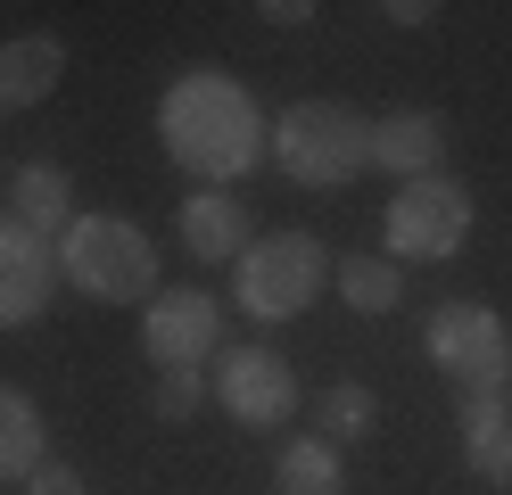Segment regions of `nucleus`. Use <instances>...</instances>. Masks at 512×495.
Here are the masks:
<instances>
[{"mask_svg": "<svg viewBox=\"0 0 512 495\" xmlns=\"http://www.w3.org/2000/svg\"><path fill=\"white\" fill-rule=\"evenodd\" d=\"M199 405H207V372H157V396H149L157 421H190Z\"/></svg>", "mask_w": 512, "mask_h": 495, "instance_id": "obj_19", "label": "nucleus"}, {"mask_svg": "<svg viewBox=\"0 0 512 495\" xmlns=\"http://www.w3.org/2000/svg\"><path fill=\"white\" fill-rule=\"evenodd\" d=\"M471 190L455 174H422V182H397L389 198V264H446V256H463L471 240Z\"/></svg>", "mask_w": 512, "mask_h": 495, "instance_id": "obj_6", "label": "nucleus"}, {"mask_svg": "<svg viewBox=\"0 0 512 495\" xmlns=\"http://www.w3.org/2000/svg\"><path fill=\"white\" fill-rule=\"evenodd\" d=\"M372 421H380V396H372L364 380H331V388H323V438H331V446L372 438Z\"/></svg>", "mask_w": 512, "mask_h": 495, "instance_id": "obj_17", "label": "nucleus"}, {"mask_svg": "<svg viewBox=\"0 0 512 495\" xmlns=\"http://www.w3.org/2000/svg\"><path fill=\"white\" fill-rule=\"evenodd\" d=\"M141 347H149L157 372H199L223 347V306L207 289H157L141 306Z\"/></svg>", "mask_w": 512, "mask_h": 495, "instance_id": "obj_8", "label": "nucleus"}, {"mask_svg": "<svg viewBox=\"0 0 512 495\" xmlns=\"http://www.w3.org/2000/svg\"><path fill=\"white\" fill-rule=\"evenodd\" d=\"M273 495H347V462H339V446L323 438V429H314V438H290V446H281Z\"/></svg>", "mask_w": 512, "mask_h": 495, "instance_id": "obj_15", "label": "nucleus"}, {"mask_svg": "<svg viewBox=\"0 0 512 495\" xmlns=\"http://www.w3.org/2000/svg\"><path fill=\"white\" fill-rule=\"evenodd\" d=\"M58 281H75L91 306H149L157 297V240L133 215H75L58 240Z\"/></svg>", "mask_w": 512, "mask_h": 495, "instance_id": "obj_3", "label": "nucleus"}, {"mask_svg": "<svg viewBox=\"0 0 512 495\" xmlns=\"http://www.w3.org/2000/svg\"><path fill=\"white\" fill-rule=\"evenodd\" d=\"M67 75V42L58 33H17V42H0V116H25L42 108Z\"/></svg>", "mask_w": 512, "mask_h": 495, "instance_id": "obj_12", "label": "nucleus"}, {"mask_svg": "<svg viewBox=\"0 0 512 495\" xmlns=\"http://www.w3.org/2000/svg\"><path fill=\"white\" fill-rule=\"evenodd\" d=\"M265 157L298 190H347L356 174H372V116L347 108V99H298V108L273 116Z\"/></svg>", "mask_w": 512, "mask_h": 495, "instance_id": "obj_2", "label": "nucleus"}, {"mask_svg": "<svg viewBox=\"0 0 512 495\" xmlns=\"http://www.w3.org/2000/svg\"><path fill=\"white\" fill-rule=\"evenodd\" d=\"M174 231H182V248L199 264H240V248L256 240V215L240 207L232 190H190L174 207Z\"/></svg>", "mask_w": 512, "mask_h": 495, "instance_id": "obj_10", "label": "nucleus"}, {"mask_svg": "<svg viewBox=\"0 0 512 495\" xmlns=\"http://www.w3.org/2000/svg\"><path fill=\"white\" fill-rule=\"evenodd\" d=\"M331 273H339V256L314 231H256L232 264V306L248 322H298L331 289Z\"/></svg>", "mask_w": 512, "mask_h": 495, "instance_id": "obj_4", "label": "nucleus"}, {"mask_svg": "<svg viewBox=\"0 0 512 495\" xmlns=\"http://www.w3.org/2000/svg\"><path fill=\"white\" fill-rule=\"evenodd\" d=\"M42 454H50V438H42V405H34L17 380H0V479L25 487Z\"/></svg>", "mask_w": 512, "mask_h": 495, "instance_id": "obj_14", "label": "nucleus"}, {"mask_svg": "<svg viewBox=\"0 0 512 495\" xmlns=\"http://www.w3.org/2000/svg\"><path fill=\"white\" fill-rule=\"evenodd\" d=\"M9 215H17L25 231H42V240H67V223H75L67 165H58V157H25L17 174H9Z\"/></svg>", "mask_w": 512, "mask_h": 495, "instance_id": "obj_13", "label": "nucleus"}, {"mask_svg": "<svg viewBox=\"0 0 512 495\" xmlns=\"http://www.w3.org/2000/svg\"><path fill=\"white\" fill-rule=\"evenodd\" d=\"M438 157H446V116L438 108H389L372 124V165L380 174L422 182V174H438Z\"/></svg>", "mask_w": 512, "mask_h": 495, "instance_id": "obj_11", "label": "nucleus"}, {"mask_svg": "<svg viewBox=\"0 0 512 495\" xmlns=\"http://www.w3.org/2000/svg\"><path fill=\"white\" fill-rule=\"evenodd\" d=\"M331 289H339L356 314H397V297H405V273H397L389 256H339Z\"/></svg>", "mask_w": 512, "mask_h": 495, "instance_id": "obj_16", "label": "nucleus"}, {"mask_svg": "<svg viewBox=\"0 0 512 495\" xmlns=\"http://www.w3.org/2000/svg\"><path fill=\"white\" fill-rule=\"evenodd\" d=\"M463 462H471V479H512V413L504 421H471L463 429Z\"/></svg>", "mask_w": 512, "mask_h": 495, "instance_id": "obj_18", "label": "nucleus"}, {"mask_svg": "<svg viewBox=\"0 0 512 495\" xmlns=\"http://www.w3.org/2000/svg\"><path fill=\"white\" fill-rule=\"evenodd\" d=\"M256 17L265 25H306V17H323L314 0H256Z\"/></svg>", "mask_w": 512, "mask_h": 495, "instance_id": "obj_21", "label": "nucleus"}, {"mask_svg": "<svg viewBox=\"0 0 512 495\" xmlns=\"http://www.w3.org/2000/svg\"><path fill=\"white\" fill-rule=\"evenodd\" d=\"M25 495H83V471H75V462H58V454H42L34 479H25Z\"/></svg>", "mask_w": 512, "mask_h": 495, "instance_id": "obj_20", "label": "nucleus"}, {"mask_svg": "<svg viewBox=\"0 0 512 495\" xmlns=\"http://www.w3.org/2000/svg\"><path fill=\"white\" fill-rule=\"evenodd\" d=\"M422 347L455 396H479V388H512V330L488 297H446V306L422 322Z\"/></svg>", "mask_w": 512, "mask_h": 495, "instance_id": "obj_5", "label": "nucleus"}, {"mask_svg": "<svg viewBox=\"0 0 512 495\" xmlns=\"http://www.w3.org/2000/svg\"><path fill=\"white\" fill-rule=\"evenodd\" d=\"M157 141H166V157L199 190H232L240 174H256L273 124H265V108H256V91L240 75H223V66H182V75L157 91Z\"/></svg>", "mask_w": 512, "mask_h": 495, "instance_id": "obj_1", "label": "nucleus"}, {"mask_svg": "<svg viewBox=\"0 0 512 495\" xmlns=\"http://www.w3.org/2000/svg\"><path fill=\"white\" fill-rule=\"evenodd\" d=\"M207 388L240 429H256V438L298 413V372H290L281 347H215V380Z\"/></svg>", "mask_w": 512, "mask_h": 495, "instance_id": "obj_7", "label": "nucleus"}, {"mask_svg": "<svg viewBox=\"0 0 512 495\" xmlns=\"http://www.w3.org/2000/svg\"><path fill=\"white\" fill-rule=\"evenodd\" d=\"M380 17H389V25H430L438 9H430V0H389V9H380Z\"/></svg>", "mask_w": 512, "mask_h": 495, "instance_id": "obj_22", "label": "nucleus"}, {"mask_svg": "<svg viewBox=\"0 0 512 495\" xmlns=\"http://www.w3.org/2000/svg\"><path fill=\"white\" fill-rule=\"evenodd\" d=\"M50 297H58V240L25 231L9 207H0V330L42 322Z\"/></svg>", "mask_w": 512, "mask_h": 495, "instance_id": "obj_9", "label": "nucleus"}]
</instances>
